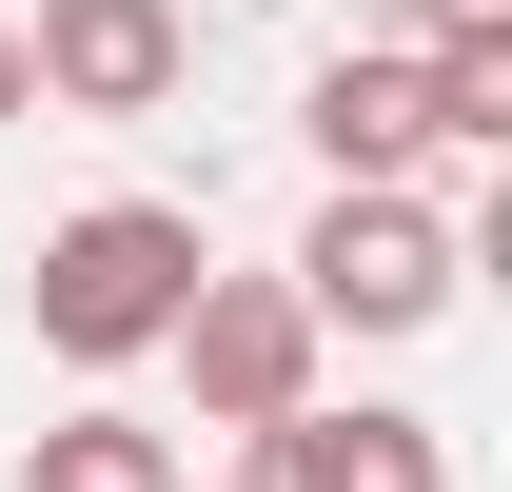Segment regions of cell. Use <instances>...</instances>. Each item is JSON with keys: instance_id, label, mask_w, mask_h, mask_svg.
<instances>
[{"instance_id": "cell-1", "label": "cell", "mask_w": 512, "mask_h": 492, "mask_svg": "<svg viewBox=\"0 0 512 492\" xmlns=\"http://www.w3.org/2000/svg\"><path fill=\"white\" fill-rule=\"evenodd\" d=\"M197 276H217V256H197V197H79L60 237H40V276H20V296H40V355L138 374V355L197 315Z\"/></svg>"}, {"instance_id": "cell-2", "label": "cell", "mask_w": 512, "mask_h": 492, "mask_svg": "<svg viewBox=\"0 0 512 492\" xmlns=\"http://www.w3.org/2000/svg\"><path fill=\"white\" fill-rule=\"evenodd\" d=\"M453 276H473V237H453L434 197H335L316 237H296V315L316 335H434Z\"/></svg>"}, {"instance_id": "cell-3", "label": "cell", "mask_w": 512, "mask_h": 492, "mask_svg": "<svg viewBox=\"0 0 512 492\" xmlns=\"http://www.w3.org/2000/svg\"><path fill=\"white\" fill-rule=\"evenodd\" d=\"M158 355L197 374V414L217 433H276V414H316V315H296V276H197V315L158 335Z\"/></svg>"}, {"instance_id": "cell-4", "label": "cell", "mask_w": 512, "mask_h": 492, "mask_svg": "<svg viewBox=\"0 0 512 492\" xmlns=\"http://www.w3.org/2000/svg\"><path fill=\"white\" fill-rule=\"evenodd\" d=\"M20 60H40V119H158L197 79V20L178 0H40Z\"/></svg>"}, {"instance_id": "cell-5", "label": "cell", "mask_w": 512, "mask_h": 492, "mask_svg": "<svg viewBox=\"0 0 512 492\" xmlns=\"http://www.w3.org/2000/svg\"><path fill=\"white\" fill-rule=\"evenodd\" d=\"M237 492H453V453H434V414H276V433H237Z\"/></svg>"}, {"instance_id": "cell-6", "label": "cell", "mask_w": 512, "mask_h": 492, "mask_svg": "<svg viewBox=\"0 0 512 492\" xmlns=\"http://www.w3.org/2000/svg\"><path fill=\"white\" fill-rule=\"evenodd\" d=\"M316 158H335V197H414V158H434V79L414 60H316Z\"/></svg>"}, {"instance_id": "cell-7", "label": "cell", "mask_w": 512, "mask_h": 492, "mask_svg": "<svg viewBox=\"0 0 512 492\" xmlns=\"http://www.w3.org/2000/svg\"><path fill=\"white\" fill-rule=\"evenodd\" d=\"M20 492H178V433L158 414H60L40 453H20Z\"/></svg>"}, {"instance_id": "cell-8", "label": "cell", "mask_w": 512, "mask_h": 492, "mask_svg": "<svg viewBox=\"0 0 512 492\" xmlns=\"http://www.w3.org/2000/svg\"><path fill=\"white\" fill-rule=\"evenodd\" d=\"M473 40H512V0H414V60H473Z\"/></svg>"}, {"instance_id": "cell-9", "label": "cell", "mask_w": 512, "mask_h": 492, "mask_svg": "<svg viewBox=\"0 0 512 492\" xmlns=\"http://www.w3.org/2000/svg\"><path fill=\"white\" fill-rule=\"evenodd\" d=\"M0 119H40V60H20V20H0Z\"/></svg>"}]
</instances>
